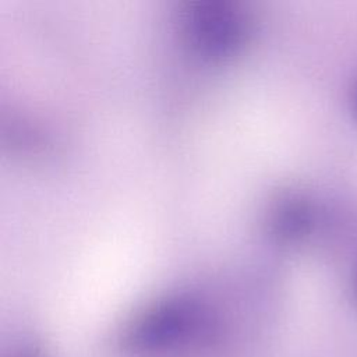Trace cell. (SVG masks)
Listing matches in <instances>:
<instances>
[{"label":"cell","instance_id":"cell-1","mask_svg":"<svg viewBox=\"0 0 357 357\" xmlns=\"http://www.w3.org/2000/svg\"><path fill=\"white\" fill-rule=\"evenodd\" d=\"M351 105H353V109L357 114V82L354 84L353 86V91H351Z\"/></svg>","mask_w":357,"mask_h":357},{"label":"cell","instance_id":"cell-2","mask_svg":"<svg viewBox=\"0 0 357 357\" xmlns=\"http://www.w3.org/2000/svg\"><path fill=\"white\" fill-rule=\"evenodd\" d=\"M353 291H354V296H356V300H357V265H356V269H354V273H353Z\"/></svg>","mask_w":357,"mask_h":357}]
</instances>
